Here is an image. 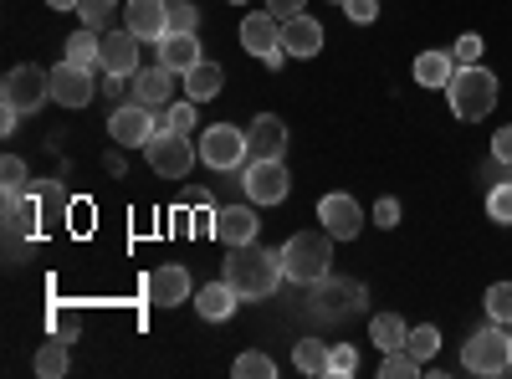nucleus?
Masks as SVG:
<instances>
[{
    "label": "nucleus",
    "instance_id": "obj_26",
    "mask_svg": "<svg viewBox=\"0 0 512 379\" xmlns=\"http://www.w3.org/2000/svg\"><path fill=\"white\" fill-rule=\"evenodd\" d=\"M369 339L384 349V354H395V349H405V339H410V328L400 323V313H379L374 323H369Z\"/></svg>",
    "mask_w": 512,
    "mask_h": 379
},
{
    "label": "nucleus",
    "instance_id": "obj_32",
    "mask_svg": "<svg viewBox=\"0 0 512 379\" xmlns=\"http://www.w3.org/2000/svg\"><path fill=\"white\" fill-rule=\"evenodd\" d=\"M405 349L425 364V359H431L436 349H441V328H431V323H420V328H410V339H405Z\"/></svg>",
    "mask_w": 512,
    "mask_h": 379
},
{
    "label": "nucleus",
    "instance_id": "obj_20",
    "mask_svg": "<svg viewBox=\"0 0 512 379\" xmlns=\"http://www.w3.org/2000/svg\"><path fill=\"white\" fill-rule=\"evenodd\" d=\"M236 303H241V292H236V287H231L226 277L195 292V313H200V318H210V323H221V318H231V313H236Z\"/></svg>",
    "mask_w": 512,
    "mask_h": 379
},
{
    "label": "nucleus",
    "instance_id": "obj_25",
    "mask_svg": "<svg viewBox=\"0 0 512 379\" xmlns=\"http://www.w3.org/2000/svg\"><path fill=\"white\" fill-rule=\"evenodd\" d=\"M67 62H77V67H103V31H93V26H82L72 41H67Z\"/></svg>",
    "mask_w": 512,
    "mask_h": 379
},
{
    "label": "nucleus",
    "instance_id": "obj_37",
    "mask_svg": "<svg viewBox=\"0 0 512 379\" xmlns=\"http://www.w3.org/2000/svg\"><path fill=\"white\" fill-rule=\"evenodd\" d=\"M200 26V11L190 0H169V31H195Z\"/></svg>",
    "mask_w": 512,
    "mask_h": 379
},
{
    "label": "nucleus",
    "instance_id": "obj_9",
    "mask_svg": "<svg viewBox=\"0 0 512 379\" xmlns=\"http://www.w3.org/2000/svg\"><path fill=\"white\" fill-rule=\"evenodd\" d=\"M241 185H246V200L251 205H282L287 190H292L282 159H246V180Z\"/></svg>",
    "mask_w": 512,
    "mask_h": 379
},
{
    "label": "nucleus",
    "instance_id": "obj_4",
    "mask_svg": "<svg viewBox=\"0 0 512 379\" xmlns=\"http://www.w3.org/2000/svg\"><path fill=\"white\" fill-rule=\"evenodd\" d=\"M159 129H169V113L164 108H149V103H123L108 118V139L118 149H144Z\"/></svg>",
    "mask_w": 512,
    "mask_h": 379
},
{
    "label": "nucleus",
    "instance_id": "obj_41",
    "mask_svg": "<svg viewBox=\"0 0 512 379\" xmlns=\"http://www.w3.org/2000/svg\"><path fill=\"white\" fill-rule=\"evenodd\" d=\"M374 226H400V200L384 195V200L374 205Z\"/></svg>",
    "mask_w": 512,
    "mask_h": 379
},
{
    "label": "nucleus",
    "instance_id": "obj_15",
    "mask_svg": "<svg viewBox=\"0 0 512 379\" xmlns=\"http://www.w3.org/2000/svg\"><path fill=\"white\" fill-rule=\"evenodd\" d=\"M282 149H287V123L277 113H262L246 129V154L251 159H282Z\"/></svg>",
    "mask_w": 512,
    "mask_h": 379
},
{
    "label": "nucleus",
    "instance_id": "obj_45",
    "mask_svg": "<svg viewBox=\"0 0 512 379\" xmlns=\"http://www.w3.org/2000/svg\"><path fill=\"white\" fill-rule=\"evenodd\" d=\"M47 6H57V11H77V0H47Z\"/></svg>",
    "mask_w": 512,
    "mask_h": 379
},
{
    "label": "nucleus",
    "instance_id": "obj_12",
    "mask_svg": "<svg viewBox=\"0 0 512 379\" xmlns=\"http://www.w3.org/2000/svg\"><path fill=\"white\" fill-rule=\"evenodd\" d=\"M93 72L88 67H77V62H62V67H52V103H62V108H88L93 103Z\"/></svg>",
    "mask_w": 512,
    "mask_h": 379
},
{
    "label": "nucleus",
    "instance_id": "obj_6",
    "mask_svg": "<svg viewBox=\"0 0 512 379\" xmlns=\"http://www.w3.org/2000/svg\"><path fill=\"white\" fill-rule=\"evenodd\" d=\"M144 154H149V170H154L159 180H185L190 164H195L190 134H175V129H159V134L144 144Z\"/></svg>",
    "mask_w": 512,
    "mask_h": 379
},
{
    "label": "nucleus",
    "instance_id": "obj_1",
    "mask_svg": "<svg viewBox=\"0 0 512 379\" xmlns=\"http://www.w3.org/2000/svg\"><path fill=\"white\" fill-rule=\"evenodd\" d=\"M282 277H287V272H282V257H277V251H262L256 241L231 246V257H226V282L241 292V298H272Z\"/></svg>",
    "mask_w": 512,
    "mask_h": 379
},
{
    "label": "nucleus",
    "instance_id": "obj_34",
    "mask_svg": "<svg viewBox=\"0 0 512 379\" xmlns=\"http://www.w3.org/2000/svg\"><path fill=\"white\" fill-rule=\"evenodd\" d=\"M487 216L497 226H512V180H502V185L487 190Z\"/></svg>",
    "mask_w": 512,
    "mask_h": 379
},
{
    "label": "nucleus",
    "instance_id": "obj_36",
    "mask_svg": "<svg viewBox=\"0 0 512 379\" xmlns=\"http://www.w3.org/2000/svg\"><path fill=\"white\" fill-rule=\"evenodd\" d=\"M359 369V354H354V344H333L328 349V374H338V379H344V374H354Z\"/></svg>",
    "mask_w": 512,
    "mask_h": 379
},
{
    "label": "nucleus",
    "instance_id": "obj_46",
    "mask_svg": "<svg viewBox=\"0 0 512 379\" xmlns=\"http://www.w3.org/2000/svg\"><path fill=\"white\" fill-rule=\"evenodd\" d=\"M231 6H246V0H231Z\"/></svg>",
    "mask_w": 512,
    "mask_h": 379
},
{
    "label": "nucleus",
    "instance_id": "obj_11",
    "mask_svg": "<svg viewBox=\"0 0 512 379\" xmlns=\"http://www.w3.org/2000/svg\"><path fill=\"white\" fill-rule=\"evenodd\" d=\"M318 221L328 226V236H333V241H354V236H359V226H364L359 200H354V195H344V190H333V195H323V200H318Z\"/></svg>",
    "mask_w": 512,
    "mask_h": 379
},
{
    "label": "nucleus",
    "instance_id": "obj_29",
    "mask_svg": "<svg viewBox=\"0 0 512 379\" xmlns=\"http://www.w3.org/2000/svg\"><path fill=\"white\" fill-rule=\"evenodd\" d=\"M231 374L236 379H277V364L267 359V354H236V364H231Z\"/></svg>",
    "mask_w": 512,
    "mask_h": 379
},
{
    "label": "nucleus",
    "instance_id": "obj_18",
    "mask_svg": "<svg viewBox=\"0 0 512 379\" xmlns=\"http://www.w3.org/2000/svg\"><path fill=\"white\" fill-rule=\"evenodd\" d=\"M282 52L287 57H318L323 52V26L313 16H287L282 21Z\"/></svg>",
    "mask_w": 512,
    "mask_h": 379
},
{
    "label": "nucleus",
    "instance_id": "obj_35",
    "mask_svg": "<svg viewBox=\"0 0 512 379\" xmlns=\"http://www.w3.org/2000/svg\"><path fill=\"white\" fill-rule=\"evenodd\" d=\"M77 16H82V26L108 31L113 26V0H77Z\"/></svg>",
    "mask_w": 512,
    "mask_h": 379
},
{
    "label": "nucleus",
    "instance_id": "obj_28",
    "mask_svg": "<svg viewBox=\"0 0 512 379\" xmlns=\"http://www.w3.org/2000/svg\"><path fill=\"white\" fill-rule=\"evenodd\" d=\"M328 349H333V344L303 339V344L292 349V359H297V369H303V374H318V379H323V374H328Z\"/></svg>",
    "mask_w": 512,
    "mask_h": 379
},
{
    "label": "nucleus",
    "instance_id": "obj_33",
    "mask_svg": "<svg viewBox=\"0 0 512 379\" xmlns=\"http://www.w3.org/2000/svg\"><path fill=\"white\" fill-rule=\"evenodd\" d=\"M0 185H6V195H26V190H31V180H26V159H16V154L0 159Z\"/></svg>",
    "mask_w": 512,
    "mask_h": 379
},
{
    "label": "nucleus",
    "instance_id": "obj_22",
    "mask_svg": "<svg viewBox=\"0 0 512 379\" xmlns=\"http://www.w3.org/2000/svg\"><path fill=\"white\" fill-rule=\"evenodd\" d=\"M313 292H318V308H323L328 318L349 313V303H364V287H359V282H338L333 272H328V277H323Z\"/></svg>",
    "mask_w": 512,
    "mask_h": 379
},
{
    "label": "nucleus",
    "instance_id": "obj_17",
    "mask_svg": "<svg viewBox=\"0 0 512 379\" xmlns=\"http://www.w3.org/2000/svg\"><path fill=\"white\" fill-rule=\"evenodd\" d=\"M185 298H190V272H185L180 262L154 267V277H149V303H154V308H175V303H185Z\"/></svg>",
    "mask_w": 512,
    "mask_h": 379
},
{
    "label": "nucleus",
    "instance_id": "obj_19",
    "mask_svg": "<svg viewBox=\"0 0 512 379\" xmlns=\"http://www.w3.org/2000/svg\"><path fill=\"white\" fill-rule=\"evenodd\" d=\"M175 77H180V72H169L164 62H159V67H139V72H134V103L164 108V98L175 93Z\"/></svg>",
    "mask_w": 512,
    "mask_h": 379
},
{
    "label": "nucleus",
    "instance_id": "obj_21",
    "mask_svg": "<svg viewBox=\"0 0 512 379\" xmlns=\"http://www.w3.org/2000/svg\"><path fill=\"white\" fill-rule=\"evenodd\" d=\"M159 62L169 67V72H190L195 62H200V41H195V31H169L164 41H159Z\"/></svg>",
    "mask_w": 512,
    "mask_h": 379
},
{
    "label": "nucleus",
    "instance_id": "obj_10",
    "mask_svg": "<svg viewBox=\"0 0 512 379\" xmlns=\"http://www.w3.org/2000/svg\"><path fill=\"white\" fill-rule=\"evenodd\" d=\"M241 47L251 52V57H262L267 67H282L287 62V52H282V21L267 11V16H246L241 21Z\"/></svg>",
    "mask_w": 512,
    "mask_h": 379
},
{
    "label": "nucleus",
    "instance_id": "obj_13",
    "mask_svg": "<svg viewBox=\"0 0 512 379\" xmlns=\"http://www.w3.org/2000/svg\"><path fill=\"white\" fill-rule=\"evenodd\" d=\"M123 26L134 31L139 41H164L169 36V0H128Z\"/></svg>",
    "mask_w": 512,
    "mask_h": 379
},
{
    "label": "nucleus",
    "instance_id": "obj_3",
    "mask_svg": "<svg viewBox=\"0 0 512 379\" xmlns=\"http://www.w3.org/2000/svg\"><path fill=\"white\" fill-rule=\"evenodd\" d=\"M446 98H451V113L461 123H482L497 108V77L482 62L477 67H456V77L446 82Z\"/></svg>",
    "mask_w": 512,
    "mask_h": 379
},
{
    "label": "nucleus",
    "instance_id": "obj_14",
    "mask_svg": "<svg viewBox=\"0 0 512 379\" xmlns=\"http://www.w3.org/2000/svg\"><path fill=\"white\" fill-rule=\"evenodd\" d=\"M103 72L108 77H134L139 72V36L128 26L103 36Z\"/></svg>",
    "mask_w": 512,
    "mask_h": 379
},
{
    "label": "nucleus",
    "instance_id": "obj_7",
    "mask_svg": "<svg viewBox=\"0 0 512 379\" xmlns=\"http://www.w3.org/2000/svg\"><path fill=\"white\" fill-rule=\"evenodd\" d=\"M0 98L21 113H36L41 103H52V72H41L36 62H21V67L6 72V82H0Z\"/></svg>",
    "mask_w": 512,
    "mask_h": 379
},
{
    "label": "nucleus",
    "instance_id": "obj_24",
    "mask_svg": "<svg viewBox=\"0 0 512 379\" xmlns=\"http://www.w3.org/2000/svg\"><path fill=\"white\" fill-rule=\"evenodd\" d=\"M451 77H456V57L451 52H420L415 57V82L420 88H446Z\"/></svg>",
    "mask_w": 512,
    "mask_h": 379
},
{
    "label": "nucleus",
    "instance_id": "obj_2",
    "mask_svg": "<svg viewBox=\"0 0 512 379\" xmlns=\"http://www.w3.org/2000/svg\"><path fill=\"white\" fill-rule=\"evenodd\" d=\"M282 272H287V282L318 287V282L333 272V236H328V226L297 231V236L282 246Z\"/></svg>",
    "mask_w": 512,
    "mask_h": 379
},
{
    "label": "nucleus",
    "instance_id": "obj_44",
    "mask_svg": "<svg viewBox=\"0 0 512 379\" xmlns=\"http://www.w3.org/2000/svg\"><path fill=\"white\" fill-rule=\"evenodd\" d=\"M492 159H507V164H512V129H497V139H492Z\"/></svg>",
    "mask_w": 512,
    "mask_h": 379
},
{
    "label": "nucleus",
    "instance_id": "obj_16",
    "mask_svg": "<svg viewBox=\"0 0 512 379\" xmlns=\"http://www.w3.org/2000/svg\"><path fill=\"white\" fill-rule=\"evenodd\" d=\"M256 231H262V221H256L251 205H221L216 210V241L221 246H246V241H256Z\"/></svg>",
    "mask_w": 512,
    "mask_h": 379
},
{
    "label": "nucleus",
    "instance_id": "obj_38",
    "mask_svg": "<svg viewBox=\"0 0 512 379\" xmlns=\"http://www.w3.org/2000/svg\"><path fill=\"white\" fill-rule=\"evenodd\" d=\"M164 113H169V129H175V134H190L195 129V98L190 103H169Z\"/></svg>",
    "mask_w": 512,
    "mask_h": 379
},
{
    "label": "nucleus",
    "instance_id": "obj_31",
    "mask_svg": "<svg viewBox=\"0 0 512 379\" xmlns=\"http://www.w3.org/2000/svg\"><path fill=\"white\" fill-rule=\"evenodd\" d=\"M487 313H492V323L512 328V282H492L487 287Z\"/></svg>",
    "mask_w": 512,
    "mask_h": 379
},
{
    "label": "nucleus",
    "instance_id": "obj_43",
    "mask_svg": "<svg viewBox=\"0 0 512 379\" xmlns=\"http://www.w3.org/2000/svg\"><path fill=\"white\" fill-rule=\"evenodd\" d=\"M303 6H308V0H267V11H272L277 21H287V16H303Z\"/></svg>",
    "mask_w": 512,
    "mask_h": 379
},
{
    "label": "nucleus",
    "instance_id": "obj_5",
    "mask_svg": "<svg viewBox=\"0 0 512 379\" xmlns=\"http://www.w3.org/2000/svg\"><path fill=\"white\" fill-rule=\"evenodd\" d=\"M461 364L472 374H507L512 369V333H502V323L472 333L466 349H461Z\"/></svg>",
    "mask_w": 512,
    "mask_h": 379
},
{
    "label": "nucleus",
    "instance_id": "obj_27",
    "mask_svg": "<svg viewBox=\"0 0 512 379\" xmlns=\"http://www.w3.org/2000/svg\"><path fill=\"white\" fill-rule=\"evenodd\" d=\"M67 349H72L67 339L41 344V349H36V374H41V379H62V374H67Z\"/></svg>",
    "mask_w": 512,
    "mask_h": 379
},
{
    "label": "nucleus",
    "instance_id": "obj_39",
    "mask_svg": "<svg viewBox=\"0 0 512 379\" xmlns=\"http://www.w3.org/2000/svg\"><path fill=\"white\" fill-rule=\"evenodd\" d=\"M344 16L354 26H369V21H379V0H344Z\"/></svg>",
    "mask_w": 512,
    "mask_h": 379
},
{
    "label": "nucleus",
    "instance_id": "obj_40",
    "mask_svg": "<svg viewBox=\"0 0 512 379\" xmlns=\"http://www.w3.org/2000/svg\"><path fill=\"white\" fill-rule=\"evenodd\" d=\"M451 57H456V67H477L482 62V36H461Z\"/></svg>",
    "mask_w": 512,
    "mask_h": 379
},
{
    "label": "nucleus",
    "instance_id": "obj_8",
    "mask_svg": "<svg viewBox=\"0 0 512 379\" xmlns=\"http://www.w3.org/2000/svg\"><path fill=\"white\" fill-rule=\"evenodd\" d=\"M200 159L210 164V170H246V134L231 129V123H210V129L200 134Z\"/></svg>",
    "mask_w": 512,
    "mask_h": 379
},
{
    "label": "nucleus",
    "instance_id": "obj_30",
    "mask_svg": "<svg viewBox=\"0 0 512 379\" xmlns=\"http://www.w3.org/2000/svg\"><path fill=\"white\" fill-rule=\"evenodd\" d=\"M420 369H425V364H420V359H415L410 349H395V354H384V364H379V374H384V379H415Z\"/></svg>",
    "mask_w": 512,
    "mask_h": 379
},
{
    "label": "nucleus",
    "instance_id": "obj_23",
    "mask_svg": "<svg viewBox=\"0 0 512 379\" xmlns=\"http://www.w3.org/2000/svg\"><path fill=\"white\" fill-rule=\"evenodd\" d=\"M226 88V72H221V62H210V57H200L190 72H185V93L195 98V103H210Z\"/></svg>",
    "mask_w": 512,
    "mask_h": 379
},
{
    "label": "nucleus",
    "instance_id": "obj_42",
    "mask_svg": "<svg viewBox=\"0 0 512 379\" xmlns=\"http://www.w3.org/2000/svg\"><path fill=\"white\" fill-rule=\"evenodd\" d=\"M52 328H57V339H67V344H72V339H77V313L57 308V313H52Z\"/></svg>",
    "mask_w": 512,
    "mask_h": 379
}]
</instances>
